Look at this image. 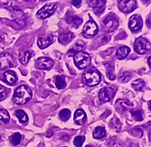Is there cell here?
Here are the masks:
<instances>
[{
	"label": "cell",
	"mask_w": 151,
	"mask_h": 147,
	"mask_svg": "<svg viewBox=\"0 0 151 147\" xmlns=\"http://www.w3.org/2000/svg\"><path fill=\"white\" fill-rule=\"evenodd\" d=\"M74 63L80 70H83L90 65L91 56L85 51H79L73 55Z\"/></svg>",
	"instance_id": "cell-3"
},
{
	"label": "cell",
	"mask_w": 151,
	"mask_h": 147,
	"mask_svg": "<svg viewBox=\"0 0 151 147\" xmlns=\"http://www.w3.org/2000/svg\"><path fill=\"white\" fill-rule=\"evenodd\" d=\"M6 98V90L2 85H0V101L4 100Z\"/></svg>",
	"instance_id": "cell-36"
},
{
	"label": "cell",
	"mask_w": 151,
	"mask_h": 147,
	"mask_svg": "<svg viewBox=\"0 0 151 147\" xmlns=\"http://www.w3.org/2000/svg\"><path fill=\"white\" fill-rule=\"evenodd\" d=\"M106 69H107V76H108V78L111 79H113L115 78V73H114V67H113V64L111 65V63L109 64H106Z\"/></svg>",
	"instance_id": "cell-28"
},
{
	"label": "cell",
	"mask_w": 151,
	"mask_h": 147,
	"mask_svg": "<svg viewBox=\"0 0 151 147\" xmlns=\"http://www.w3.org/2000/svg\"><path fill=\"white\" fill-rule=\"evenodd\" d=\"M59 116H60V118L63 120V121H68L71 117V111L69 109L64 108V109L60 111Z\"/></svg>",
	"instance_id": "cell-30"
},
{
	"label": "cell",
	"mask_w": 151,
	"mask_h": 147,
	"mask_svg": "<svg viewBox=\"0 0 151 147\" xmlns=\"http://www.w3.org/2000/svg\"><path fill=\"white\" fill-rule=\"evenodd\" d=\"M92 136L96 139H103V138L106 137V131H105V129L103 127L97 126L94 129Z\"/></svg>",
	"instance_id": "cell-22"
},
{
	"label": "cell",
	"mask_w": 151,
	"mask_h": 147,
	"mask_svg": "<svg viewBox=\"0 0 151 147\" xmlns=\"http://www.w3.org/2000/svg\"><path fill=\"white\" fill-rule=\"evenodd\" d=\"M148 66H150V57H148Z\"/></svg>",
	"instance_id": "cell-39"
},
{
	"label": "cell",
	"mask_w": 151,
	"mask_h": 147,
	"mask_svg": "<svg viewBox=\"0 0 151 147\" xmlns=\"http://www.w3.org/2000/svg\"><path fill=\"white\" fill-rule=\"evenodd\" d=\"M98 33H99V27L97 24L93 20L91 19L84 24L83 30H82V35L85 38H92L95 35H97Z\"/></svg>",
	"instance_id": "cell-5"
},
{
	"label": "cell",
	"mask_w": 151,
	"mask_h": 147,
	"mask_svg": "<svg viewBox=\"0 0 151 147\" xmlns=\"http://www.w3.org/2000/svg\"><path fill=\"white\" fill-rule=\"evenodd\" d=\"M10 121V116L5 109H0V124L6 125Z\"/></svg>",
	"instance_id": "cell-24"
},
{
	"label": "cell",
	"mask_w": 151,
	"mask_h": 147,
	"mask_svg": "<svg viewBox=\"0 0 151 147\" xmlns=\"http://www.w3.org/2000/svg\"><path fill=\"white\" fill-rule=\"evenodd\" d=\"M86 113L84 110L82 109H77L74 113V122L77 124V125H83L85 122H86Z\"/></svg>",
	"instance_id": "cell-16"
},
{
	"label": "cell",
	"mask_w": 151,
	"mask_h": 147,
	"mask_svg": "<svg viewBox=\"0 0 151 147\" xmlns=\"http://www.w3.org/2000/svg\"><path fill=\"white\" fill-rule=\"evenodd\" d=\"M101 78V75L99 71L91 70L84 73L83 77H82V81L88 86H96L100 83Z\"/></svg>",
	"instance_id": "cell-2"
},
{
	"label": "cell",
	"mask_w": 151,
	"mask_h": 147,
	"mask_svg": "<svg viewBox=\"0 0 151 147\" xmlns=\"http://www.w3.org/2000/svg\"><path fill=\"white\" fill-rule=\"evenodd\" d=\"M132 136H136V137H142L143 136V131L141 128L139 127H136L132 130Z\"/></svg>",
	"instance_id": "cell-35"
},
{
	"label": "cell",
	"mask_w": 151,
	"mask_h": 147,
	"mask_svg": "<svg viewBox=\"0 0 151 147\" xmlns=\"http://www.w3.org/2000/svg\"><path fill=\"white\" fill-rule=\"evenodd\" d=\"M89 5L93 8V11L96 15H101L104 11L106 1L104 0H92V1H88Z\"/></svg>",
	"instance_id": "cell-13"
},
{
	"label": "cell",
	"mask_w": 151,
	"mask_h": 147,
	"mask_svg": "<svg viewBox=\"0 0 151 147\" xmlns=\"http://www.w3.org/2000/svg\"><path fill=\"white\" fill-rule=\"evenodd\" d=\"M143 26V20L141 16L138 15H134L129 18V27L133 33H137L140 31V29Z\"/></svg>",
	"instance_id": "cell-10"
},
{
	"label": "cell",
	"mask_w": 151,
	"mask_h": 147,
	"mask_svg": "<svg viewBox=\"0 0 151 147\" xmlns=\"http://www.w3.org/2000/svg\"><path fill=\"white\" fill-rule=\"evenodd\" d=\"M56 5L55 4H48L44 6L42 8H41L38 12H37V17L40 19H45L50 17L51 16H52L54 14V12L56 10Z\"/></svg>",
	"instance_id": "cell-7"
},
{
	"label": "cell",
	"mask_w": 151,
	"mask_h": 147,
	"mask_svg": "<svg viewBox=\"0 0 151 147\" xmlns=\"http://www.w3.org/2000/svg\"><path fill=\"white\" fill-rule=\"evenodd\" d=\"M83 48H84L83 44H81V45H80L79 44H76L74 47H73L69 51H68V56H73V55L76 54V53L79 52V51H82V49H83Z\"/></svg>",
	"instance_id": "cell-31"
},
{
	"label": "cell",
	"mask_w": 151,
	"mask_h": 147,
	"mask_svg": "<svg viewBox=\"0 0 151 147\" xmlns=\"http://www.w3.org/2000/svg\"><path fill=\"white\" fill-rule=\"evenodd\" d=\"M81 2L82 1H81V0H78V1H73V5L74 6H76V7H80V6L81 5Z\"/></svg>",
	"instance_id": "cell-37"
},
{
	"label": "cell",
	"mask_w": 151,
	"mask_h": 147,
	"mask_svg": "<svg viewBox=\"0 0 151 147\" xmlns=\"http://www.w3.org/2000/svg\"><path fill=\"white\" fill-rule=\"evenodd\" d=\"M116 108L119 111H126L129 108H133V104L128 99H119L116 102Z\"/></svg>",
	"instance_id": "cell-18"
},
{
	"label": "cell",
	"mask_w": 151,
	"mask_h": 147,
	"mask_svg": "<svg viewBox=\"0 0 151 147\" xmlns=\"http://www.w3.org/2000/svg\"><path fill=\"white\" fill-rule=\"evenodd\" d=\"M34 51H22L20 54H19V61L22 64H27L28 61H30V59L34 56Z\"/></svg>",
	"instance_id": "cell-19"
},
{
	"label": "cell",
	"mask_w": 151,
	"mask_h": 147,
	"mask_svg": "<svg viewBox=\"0 0 151 147\" xmlns=\"http://www.w3.org/2000/svg\"><path fill=\"white\" fill-rule=\"evenodd\" d=\"M52 133H53V132H52V130H49V131H48V133H46V136H47V137H50V136L52 135Z\"/></svg>",
	"instance_id": "cell-38"
},
{
	"label": "cell",
	"mask_w": 151,
	"mask_h": 147,
	"mask_svg": "<svg viewBox=\"0 0 151 147\" xmlns=\"http://www.w3.org/2000/svg\"><path fill=\"white\" fill-rule=\"evenodd\" d=\"M66 21L68 24H70L74 28H78L79 26L82 24V19L76 16H70L67 15L66 16Z\"/></svg>",
	"instance_id": "cell-21"
},
{
	"label": "cell",
	"mask_w": 151,
	"mask_h": 147,
	"mask_svg": "<svg viewBox=\"0 0 151 147\" xmlns=\"http://www.w3.org/2000/svg\"><path fill=\"white\" fill-rule=\"evenodd\" d=\"M145 81H142V79H136L135 81L132 82V88L137 90V91H140L143 89V88L145 87Z\"/></svg>",
	"instance_id": "cell-26"
},
{
	"label": "cell",
	"mask_w": 151,
	"mask_h": 147,
	"mask_svg": "<svg viewBox=\"0 0 151 147\" xmlns=\"http://www.w3.org/2000/svg\"><path fill=\"white\" fill-rule=\"evenodd\" d=\"M130 52V48L128 46H121L119 47L117 51H116V57L119 60H123L126 57H128V55Z\"/></svg>",
	"instance_id": "cell-20"
},
{
	"label": "cell",
	"mask_w": 151,
	"mask_h": 147,
	"mask_svg": "<svg viewBox=\"0 0 151 147\" xmlns=\"http://www.w3.org/2000/svg\"><path fill=\"white\" fill-rule=\"evenodd\" d=\"M130 113L137 121H142L143 120V113L141 110H130Z\"/></svg>",
	"instance_id": "cell-33"
},
{
	"label": "cell",
	"mask_w": 151,
	"mask_h": 147,
	"mask_svg": "<svg viewBox=\"0 0 151 147\" xmlns=\"http://www.w3.org/2000/svg\"><path fill=\"white\" fill-rule=\"evenodd\" d=\"M32 98V90L25 85L17 87L13 96V101L17 105H24Z\"/></svg>",
	"instance_id": "cell-1"
},
{
	"label": "cell",
	"mask_w": 151,
	"mask_h": 147,
	"mask_svg": "<svg viewBox=\"0 0 151 147\" xmlns=\"http://www.w3.org/2000/svg\"><path fill=\"white\" fill-rule=\"evenodd\" d=\"M15 115H16V116L18 118L19 122H20L21 124H24V123H26L27 121H28V116H27V114H26L24 110H22V109L17 110V111L15 112Z\"/></svg>",
	"instance_id": "cell-23"
},
{
	"label": "cell",
	"mask_w": 151,
	"mask_h": 147,
	"mask_svg": "<svg viewBox=\"0 0 151 147\" xmlns=\"http://www.w3.org/2000/svg\"><path fill=\"white\" fill-rule=\"evenodd\" d=\"M131 78V74L129 71H122L119 76V78L121 82H128Z\"/></svg>",
	"instance_id": "cell-32"
},
{
	"label": "cell",
	"mask_w": 151,
	"mask_h": 147,
	"mask_svg": "<svg viewBox=\"0 0 151 147\" xmlns=\"http://www.w3.org/2000/svg\"><path fill=\"white\" fill-rule=\"evenodd\" d=\"M4 81L8 84V85H15L17 83V74L15 71H6L5 73H4Z\"/></svg>",
	"instance_id": "cell-15"
},
{
	"label": "cell",
	"mask_w": 151,
	"mask_h": 147,
	"mask_svg": "<svg viewBox=\"0 0 151 147\" xmlns=\"http://www.w3.org/2000/svg\"><path fill=\"white\" fill-rule=\"evenodd\" d=\"M85 141V137L84 136H79L77 137H75L74 141H73V143L76 147H81L82 144H83Z\"/></svg>",
	"instance_id": "cell-34"
},
{
	"label": "cell",
	"mask_w": 151,
	"mask_h": 147,
	"mask_svg": "<svg viewBox=\"0 0 151 147\" xmlns=\"http://www.w3.org/2000/svg\"><path fill=\"white\" fill-rule=\"evenodd\" d=\"M55 86L57 88L62 89L66 87V82L64 81V78L61 76H56L55 77Z\"/></svg>",
	"instance_id": "cell-29"
},
{
	"label": "cell",
	"mask_w": 151,
	"mask_h": 147,
	"mask_svg": "<svg viewBox=\"0 0 151 147\" xmlns=\"http://www.w3.org/2000/svg\"><path fill=\"white\" fill-rule=\"evenodd\" d=\"M116 91H117V88L114 86H109V87H106V88H101L99 92L100 101L102 103L111 101L114 98Z\"/></svg>",
	"instance_id": "cell-4"
},
{
	"label": "cell",
	"mask_w": 151,
	"mask_h": 147,
	"mask_svg": "<svg viewBox=\"0 0 151 147\" xmlns=\"http://www.w3.org/2000/svg\"><path fill=\"white\" fill-rule=\"evenodd\" d=\"M53 43V37L49 35L47 37H39L37 40V44L40 49H45Z\"/></svg>",
	"instance_id": "cell-17"
},
{
	"label": "cell",
	"mask_w": 151,
	"mask_h": 147,
	"mask_svg": "<svg viewBox=\"0 0 151 147\" xmlns=\"http://www.w3.org/2000/svg\"><path fill=\"white\" fill-rule=\"evenodd\" d=\"M118 6L122 13L129 14L137 7V1L135 0H119L118 1Z\"/></svg>",
	"instance_id": "cell-8"
},
{
	"label": "cell",
	"mask_w": 151,
	"mask_h": 147,
	"mask_svg": "<svg viewBox=\"0 0 151 147\" xmlns=\"http://www.w3.org/2000/svg\"><path fill=\"white\" fill-rule=\"evenodd\" d=\"M119 27V21L113 16H108L103 21V29L106 32H113Z\"/></svg>",
	"instance_id": "cell-9"
},
{
	"label": "cell",
	"mask_w": 151,
	"mask_h": 147,
	"mask_svg": "<svg viewBox=\"0 0 151 147\" xmlns=\"http://www.w3.org/2000/svg\"><path fill=\"white\" fill-rule=\"evenodd\" d=\"M109 126H111L112 129H114L117 132H119L121 130V123L117 117H114L111 119V121L109 122Z\"/></svg>",
	"instance_id": "cell-25"
},
{
	"label": "cell",
	"mask_w": 151,
	"mask_h": 147,
	"mask_svg": "<svg viewBox=\"0 0 151 147\" xmlns=\"http://www.w3.org/2000/svg\"><path fill=\"white\" fill-rule=\"evenodd\" d=\"M54 61L51 58L48 57H40L35 61L36 68L40 70H50L53 66Z\"/></svg>",
	"instance_id": "cell-11"
},
{
	"label": "cell",
	"mask_w": 151,
	"mask_h": 147,
	"mask_svg": "<svg viewBox=\"0 0 151 147\" xmlns=\"http://www.w3.org/2000/svg\"><path fill=\"white\" fill-rule=\"evenodd\" d=\"M134 50L139 54H145L150 50V43L143 37L137 38L134 44Z\"/></svg>",
	"instance_id": "cell-6"
},
{
	"label": "cell",
	"mask_w": 151,
	"mask_h": 147,
	"mask_svg": "<svg viewBox=\"0 0 151 147\" xmlns=\"http://www.w3.org/2000/svg\"><path fill=\"white\" fill-rule=\"evenodd\" d=\"M21 139H22V136L20 135V133H15L14 135L11 136V137H10L9 140H10V143H11L13 145L17 146V145H18V144L20 143Z\"/></svg>",
	"instance_id": "cell-27"
},
{
	"label": "cell",
	"mask_w": 151,
	"mask_h": 147,
	"mask_svg": "<svg viewBox=\"0 0 151 147\" xmlns=\"http://www.w3.org/2000/svg\"><path fill=\"white\" fill-rule=\"evenodd\" d=\"M74 38V34L69 31H63L60 34L59 38H58V41L60 44L66 45L68 44L70 42H72V40Z\"/></svg>",
	"instance_id": "cell-14"
},
{
	"label": "cell",
	"mask_w": 151,
	"mask_h": 147,
	"mask_svg": "<svg viewBox=\"0 0 151 147\" xmlns=\"http://www.w3.org/2000/svg\"><path fill=\"white\" fill-rule=\"evenodd\" d=\"M14 65V58L8 52H3L0 54V67L3 69Z\"/></svg>",
	"instance_id": "cell-12"
}]
</instances>
